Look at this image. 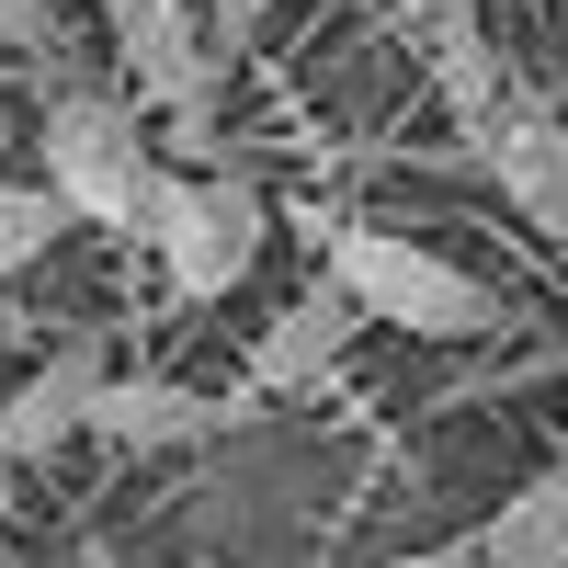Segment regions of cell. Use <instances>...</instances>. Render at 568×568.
<instances>
[{
  "instance_id": "cell-6",
  "label": "cell",
  "mask_w": 568,
  "mask_h": 568,
  "mask_svg": "<svg viewBox=\"0 0 568 568\" xmlns=\"http://www.w3.org/2000/svg\"><path fill=\"white\" fill-rule=\"evenodd\" d=\"M216 433H240V398H205V387H182V375H103V398H91L80 420V444H114V455H182V444H216Z\"/></svg>"
},
{
  "instance_id": "cell-11",
  "label": "cell",
  "mask_w": 568,
  "mask_h": 568,
  "mask_svg": "<svg viewBox=\"0 0 568 568\" xmlns=\"http://www.w3.org/2000/svg\"><path fill=\"white\" fill-rule=\"evenodd\" d=\"M58 240H69V216L45 205V182H0V296H12Z\"/></svg>"
},
{
  "instance_id": "cell-13",
  "label": "cell",
  "mask_w": 568,
  "mask_h": 568,
  "mask_svg": "<svg viewBox=\"0 0 568 568\" xmlns=\"http://www.w3.org/2000/svg\"><path fill=\"white\" fill-rule=\"evenodd\" d=\"M273 12H284V0H205V45H216V58H240Z\"/></svg>"
},
{
  "instance_id": "cell-7",
  "label": "cell",
  "mask_w": 568,
  "mask_h": 568,
  "mask_svg": "<svg viewBox=\"0 0 568 568\" xmlns=\"http://www.w3.org/2000/svg\"><path fill=\"white\" fill-rule=\"evenodd\" d=\"M478 160H489V182H500V205L568 262V125L535 114V103H500V125L478 136Z\"/></svg>"
},
{
  "instance_id": "cell-12",
  "label": "cell",
  "mask_w": 568,
  "mask_h": 568,
  "mask_svg": "<svg viewBox=\"0 0 568 568\" xmlns=\"http://www.w3.org/2000/svg\"><path fill=\"white\" fill-rule=\"evenodd\" d=\"M0 58H45L58 69V12H45V0H0Z\"/></svg>"
},
{
  "instance_id": "cell-4",
  "label": "cell",
  "mask_w": 568,
  "mask_h": 568,
  "mask_svg": "<svg viewBox=\"0 0 568 568\" xmlns=\"http://www.w3.org/2000/svg\"><path fill=\"white\" fill-rule=\"evenodd\" d=\"M103 12V45H114V91L136 114H171V136H182V171L205 160V114H216V80H227V58L205 45V12L194 0H91Z\"/></svg>"
},
{
  "instance_id": "cell-8",
  "label": "cell",
  "mask_w": 568,
  "mask_h": 568,
  "mask_svg": "<svg viewBox=\"0 0 568 568\" xmlns=\"http://www.w3.org/2000/svg\"><path fill=\"white\" fill-rule=\"evenodd\" d=\"M478 568H568V444L478 524Z\"/></svg>"
},
{
  "instance_id": "cell-10",
  "label": "cell",
  "mask_w": 568,
  "mask_h": 568,
  "mask_svg": "<svg viewBox=\"0 0 568 568\" xmlns=\"http://www.w3.org/2000/svg\"><path fill=\"white\" fill-rule=\"evenodd\" d=\"M433 58H444V103H455V125H466V136H489V125H500V69H489L478 23L444 12V23H433Z\"/></svg>"
},
{
  "instance_id": "cell-1",
  "label": "cell",
  "mask_w": 568,
  "mask_h": 568,
  "mask_svg": "<svg viewBox=\"0 0 568 568\" xmlns=\"http://www.w3.org/2000/svg\"><path fill=\"white\" fill-rule=\"evenodd\" d=\"M125 240L160 251V284H171L182 307H216V296H240V284L262 273L273 205H262L251 171H182V160H160L149 182H136Z\"/></svg>"
},
{
  "instance_id": "cell-9",
  "label": "cell",
  "mask_w": 568,
  "mask_h": 568,
  "mask_svg": "<svg viewBox=\"0 0 568 568\" xmlns=\"http://www.w3.org/2000/svg\"><path fill=\"white\" fill-rule=\"evenodd\" d=\"M342 329H353L342 296H296V307L251 342V387H318V375L342 364Z\"/></svg>"
},
{
  "instance_id": "cell-14",
  "label": "cell",
  "mask_w": 568,
  "mask_h": 568,
  "mask_svg": "<svg viewBox=\"0 0 568 568\" xmlns=\"http://www.w3.org/2000/svg\"><path fill=\"white\" fill-rule=\"evenodd\" d=\"M387 568H466V557H433V546H420V557H387Z\"/></svg>"
},
{
  "instance_id": "cell-15",
  "label": "cell",
  "mask_w": 568,
  "mask_h": 568,
  "mask_svg": "<svg viewBox=\"0 0 568 568\" xmlns=\"http://www.w3.org/2000/svg\"><path fill=\"white\" fill-rule=\"evenodd\" d=\"M0 568H34V557H12V546H0Z\"/></svg>"
},
{
  "instance_id": "cell-5",
  "label": "cell",
  "mask_w": 568,
  "mask_h": 568,
  "mask_svg": "<svg viewBox=\"0 0 568 568\" xmlns=\"http://www.w3.org/2000/svg\"><path fill=\"white\" fill-rule=\"evenodd\" d=\"M103 375H114V342H103V329L45 342V364L23 375L12 398H0V466H45V455H69L80 420H91V398H103Z\"/></svg>"
},
{
  "instance_id": "cell-2",
  "label": "cell",
  "mask_w": 568,
  "mask_h": 568,
  "mask_svg": "<svg viewBox=\"0 0 568 568\" xmlns=\"http://www.w3.org/2000/svg\"><path fill=\"white\" fill-rule=\"evenodd\" d=\"M329 296H342L353 318L409 329V342H500V329H511L500 284H478L466 262L398 240V227H364V216L329 227Z\"/></svg>"
},
{
  "instance_id": "cell-3",
  "label": "cell",
  "mask_w": 568,
  "mask_h": 568,
  "mask_svg": "<svg viewBox=\"0 0 568 568\" xmlns=\"http://www.w3.org/2000/svg\"><path fill=\"white\" fill-rule=\"evenodd\" d=\"M34 160H45V205H58L69 227H125L136 216V182L160 171L149 114H136L114 80H58V91H45Z\"/></svg>"
},
{
  "instance_id": "cell-16",
  "label": "cell",
  "mask_w": 568,
  "mask_h": 568,
  "mask_svg": "<svg viewBox=\"0 0 568 568\" xmlns=\"http://www.w3.org/2000/svg\"><path fill=\"white\" fill-rule=\"evenodd\" d=\"M0 342H12V307H0Z\"/></svg>"
}]
</instances>
